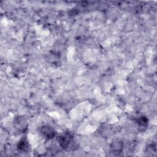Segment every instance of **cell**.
I'll return each instance as SVG.
<instances>
[{
  "label": "cell",
  "mask_w": 157,
  "mask_h": 157,
  "mask_svg": "<svg viewBox=\"0 0 157 157\" xmlns=\"http://www.w3.org/2000/svg\"><path fill=\"white\" fill-rule=\"evenodd\" d=\"M58 143L61 147L64 150L71 148V145L73 142V136L69 132H66L60 135L58 138Z\"/></svg>",
  "instance_id": "1"
},
{
  "label": "cell",
  "mask_w": 157,
  "mask_h": 157,
  "mask_svg": "<svg viewBox=\"0 0 157 157\" xmlns=\"http://www.w3.org/2000/svg\"><path fill=\"white\" fill-rule=\"evenodd\" d=\"M13 126L15 128L20 132H25L28 128V123L25 118L17 117L14 119Z\"/></svg>",
  "instance_id": "2"
},
{
  "label": "cell",
  "mask_w": 157,
  "mask_h": 157,
  "mask_svg": "<svg viewBox=\"0 0 157 157\" xmlns=\"http://www.w3.org/2000/svg\"><path fill=\"white\" fill-rule=\"evenodd\" d=\"M42 135L47 139H52L56 136V130L50 125H44L40 129Z\"/></svg>",
  "instance_id": "3"
},
{
  "label": "cell",
  "mask_w": 157,
  "mask_h": 157,
  "mask_svg": "<svg viewBox=\"0 0 157 157\" xmlns=\"http://www.w3.org/2000/svg\"><path fill=\"white\" fill-rule=\"evenodd\" d=\"M30 145L29 142L26 138L21 139L17 144V150L20 152L26 153L29 151Z\"/></svg>",
  "instance_id": "4"
},
{
  "label": "cell",
  "mask_w": 157,
  "mask_h": 157,
  "mask_svg": "<svg viewBox=\"0 0 157 157\" xmlns=\"http://www.w3.org/2000/svg\"><path fill=\"white\" fill-rule=\"evenodd\" d=\"M110 148L112 151H114L115 153H120L123 150V144L121 140L117 139L112 141L110 144Z\"/></svg>",
  "instance_id": "5"
},
{
  "label": "cell",
  "mask_w": 157,
  "mask_h": 157,
  "mask_svg": "<svg viewBox=\"0 0 157 157\" xmlns=\"http://www.w3.org/2000/svg\"><path fill=\"white\" fill-rule=\"evenodd\" d=\"M136 122L138 125V127L139 128H140L142 130H143V129H145L147 127L148 121L146 117L141 116V117H139L137 119Z\"/></svg>",
  "instance_id": "6"
}]
</instances>
